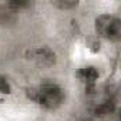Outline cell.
Returning a JSON list of instances; mask_svg holds the SVG:
<instances>
[{
    "instance_id": "obj_1",
    "label": "cell",
    "mask_w": 121,
    "mask_h": 121,
    "mask_svg": "<svg viewBox=\"0 0 121 121\" xmlns=\"http://www.w3.org/2000/svg\"><path fill=\"white\" fill-rule=\"evenodd\" d=\"M29 97L44 108L54 110L64 103L66 94L63 88L54 83H44L39 87L29 90Z\"/></svg>"
},
{
    "instance_id": "obj_2",
    "label": "cell",
    "mask_w": 121,
    "mask_h": 121,
    "mask_svg": "<svg viewBox=\"0 0 121 121\" xmlns=\"http://www.w3.org/2000/svg\"><path fill=\"white\" fill-rule=\"evenodd\" d=\"M95 33L105 40L117 41L121 39V20L112 14H101L95 19Z\"/></svg>"
},
{
    "instance_id": "obj_3",
    "label": "cell",
    "mask_w": 121,
    "mask_h": 121,
    "mask_svg": "<svg viewBox=\"0 0 121 121\" xmlns=\"http://www.w3.org/2000/svg\"><path fill=\"white\" fill-rule=\"evenodd\" d=\"M77 77L84 81L87 86H91L95 83V80L98 78V71L95 70V67H91V66H87V67H83L78 70L77 73Z\"/></svg>"
},
{
    "instance_id": "obj_4",
    "label": "cell",
    "mask_w": 121,
    "mask_h": 121,
    "mask_svg": "<svg viewBox=\"0 0 121 121\" xmlns=\"http://www.w3.org/2000/svg\"><path fill=\"white\" fill-rule=\"evenodd\" d=\"M16 20V12L7 4L0 6V24H9Z\"/></svg>"
},
{
    "instance_id": "obj_5",
    "label": "cell",
    "mask_w": 121,
    "mask_h": 121,
    "mask_svg": "<svg viewBox=\"0 0 121 121\" xmlns=\"http://www.w3.org/2000/svg\"><path fill=\"white\" fill-rule=\"evenodd\" d=\"M0 93H3V94H10L12 93V87L3 76H0Z\"/></svg>"
},
{
    "instance_id": "obj_6",
    "label": "cell",
    "mask_w": 121,
    "mask_h": 121,
    "mask_svg": "<svg viewBox=\"0 0 121 121\" xmlns=\"http://www.w3.org/2000/svg\"><path fill=\"white\" fill-rule=\"evenodd\" d=\"M78 3L77 2H54V6L63 9V10H69V9H73L76 7Z\"/></svg>"
}]
</instances>
